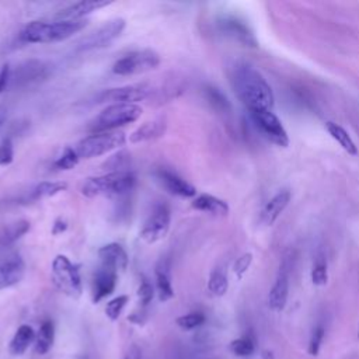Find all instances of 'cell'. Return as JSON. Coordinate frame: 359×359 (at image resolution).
<instances>
[{"instance_id":"6da1fadb","label":"cell","mask_w":359,"mask_h":359,"mask_svg":"<svg viewBox=\"0 0 359 359\" xmlns=\"http://www.w3.org/2000/svg\"><path fill=\"white\" fill-rule=\"evenodd\" d=\"M231 84L248 112L273 108L275 98L272 88L264 76L252 66L247 63L237 65L233 69Z\"/></svg>"},{"instance_id":"7a4b0ae2","label":"cell","mask_w":359,"mask_h":359,"mask_svg":"<svg viewBox=\"0 0 359 359\" xmlns=\"http://www.w3.org/2000/svg\"><path fill=\"white\" fill-rule=\"evenodd\" d=\"M87 20L77 21H41L34 20L28 22L20 32V39L25 43H50L65 41L83 28H86Z\"/></svg>"},{"instance_id":"3957f363","label":"cell","mask_w":359,"mask_h":359,"mask_svg":"<svg viewBox=\"0 0 359 359\" xmlns=\"http://www.w3.org/2000/svg\"><path fill=\"white\" fill-rule=\"evenodd\" d=\"M136 185V177L130 171L105 172L98 177H90L81 187V194L86 198L97 196H123Z\"/></svg>"},{"instance_id":"277c9868","label":"cell","mask_w":359,"mask_h":359,"mask_svg":"<svg viewBox=\"0 0 359 359\" xmlns=\"http://www.w3.org/2000/svg\"><path fill=\"white\" fill-rule=\"evenodd\" d=\"M142 112L137 104H109L91 121L90 129L93 133L112 132L137 121Z\"/></svg>"},{"instance_id":"5b68a950","label":"cell","mask_w":359,"mask_h":359,"mask_svg":"<svg viewBox=\"0 0 359 359\" xmlns=\"http://www.w3.org/2000/svg\"><path fill=\"white\" fill-rule=\"evenodd\" d=\"M52 282L66 296L80 297L83 292L80 265L72 262L65 254H57L52 261Z\"/></svg>"},{"instance_id":"8992f818","label":"cell","mask_w":359,"mask_h":359,"mask_svg":"<svg viewBox=\"0 0 359 359\" xmlns=\"http://www.w3.org/2000/svg\"><path fill=\"white\" fill-rule=\"evenodd\" d=\"M126 135L121 130L91 133L81 139L74 150L80 158H93L107 154L115 149L125 146Z\"/></svg>"},{"instance_id":"52a82bcc","label":"cell","mask_w":359,"mask_h":359,"mask_svg":"<svg viewBox=\"0 0 359 359\" xmlns=\"http://www.w3.org/2000/svg\"><path fill=\"white\" fill-rule=\"evenodd\" d=\"M160 65V55L153 49L133 50L112 65V72L118 76H132L154 70Z\"/></svg>"},{"instance_id":"ba28073f","label":"cell","mask_w":359,"mask_h":359,"mask_svg":"<svg viewBox=\"0 0 359 359\" xmlns=\"http://www.w3.org/2000/svg\"><path fill=\"white\" fill-rule=\"evenodd\" d=\"M250 118L255 128L273 144L279 147L289 146V136L282 125V121L272 112V109H258L250 111Z\"/></svg>"},{"instance_id":"9c48e42d","label":"cell","mask_w":359,"mask_h":359,"mask_svg":"<svg viewBox=\"0 0 359 359\" xmlns=\"http://www.w3.org/2000/svg\"><path fill=\"white\" fill-rule=\"evenodd\" d=\"M126 21L121 17L112 18L102 24L100 28L84 36L79 43H77V50L79 52H87V50H94V49H102L109 46L125 29Z\"/></svg>"},{"instance_id":"30bf717a","label":"cell","mask_w":359,"mask_h":359,"mask_svg":"<svg viewBox=\"0 0 359 359\" xmlns=\"http://www.w3.org/2000/svg\"><path fill=\"white\" fill-rule=\"evenodd\" d=\"M170 223H171L170 208L164 203H157L151 209L146 222L143 223V227L139 236L147 244L157 243L167 236L170 230Z\"/></svg>"},{"instance_id":"8fae6325","label":"cell","mask_w":359,"mask_h":359,"mask_svg":"<svg viewBox=\"0 0 359 359\" xmlns=\"http://www.w3.org/2000/svg\"><path fill=\"white\" fill-rule=\"evenodd\" d=\"M151 88L146 83L129 84L122 87H115L104 90L98 97L97 102H111V104H136L149 97Z\"/></svg>"},{"instance_id":"7c38bea8","label":"cell","mask_w":359,"mask_h":359,"mask_svg":"<svg viewBox=\"0 0 359 359\" xmlns=\"http://www.w3.org/2000/svg\"><path fill=\"white\" fill-rule=\"evenodd\" d=\"M154 177L171 195L181 198H194L196 195V188L171 170L158 168L154 171Z\"/></svg>"},{"instance_id":"4fadbf2b","label":"cell","mask_w":359,"mask_h":359,"mask_svg":"<svg viewBox=\"0 0 359 359\" xmlns=\"http://www.w3.org/2000/svg\"><path fill=\"white\" fill-rule=\"evenodd\" d=\"M25 273L22 258L13 252L0 258V290L17 285Z\"/></svg>"},{"instance_id":"5bb4252c","label":"cell","mask_w":359,"mask_h":359,"mask_svg":"<svg viewBox=\"0 0 359 359\" xmlns=\"http://www.w3.org/2000/svg\"><path fill=\"white\" fill-rule=\"evenodd\" d=\"M118 282V271L109 265L101 264L98 269H95L93 278V302L98 303L104 297L109 296Z\"/></svg>"},{"instance_id":"9a60e30c","label":"cell","mask_w":359,"mask_h":359,"mask_svg":"<svg viewBox=\"0 0 359 359\" xmlns=\"http://www.w3.org/2000/svg\"><path fill=\"white\" fill-rule=\"evenodd\" d=\"M112 3H114L112 0H81L57 11L55 17L56 20H62V21H77V20H83L86 15L91 14L93 11L111 6Z\"/></svg>"},{"instance_id":"2e32d148","label":"cell","mask_w":359,"mask_h":359,"mask_svg":"<svg viewBox=\"0 0 359 359\" xmlns=\"http://www.w3.org/2000/svg\"><path fill=\"white\" fill-rule=\"evenodd\" d=\"M287 294H289V273H287V269L282 266L268 294L269 309L273 311L283 310L287 302Z\"/></svg>"},{"instance_id":"e0dca14e","label":"cell","mask_w":359,"mask_h":359,"mask_svg":"<svg viewBox=\"0 0 359 359\" xmlns=\"http://www.w3.org/2000/svg\"><path fill=\"white\" fill-rule=\"evenodd\" d=\"M167 130V119L165 116H157L151 121H147L142 123L137 129H135L129 135V142L130 143H142V142H149L161 137Z\"/></svg>"},{"instance_id":"ac0fdd59","label":"cell","mask_w":359,"mask_h":359,"mask_svg":"<svg viewBox=\"0 0 359 359\" xmlns=\"http://www.w3.org/2000/svg\"><path fill=\"white\" fill-rule=\"evenodd\" d=\"M46 66L39 60H28L21 63L14 72H11L10 77V87H20L29 81L38 80L45 74Z\"/></svg>"},{"instance_id":"d6986e66","label":"cell","mask_w":359,"mask_h":359,"mask_svg":"<svg viewBox=\"0 0 359 359\" xmlns=\"http://www.w3.org/2000/svg\"><path fill=\"white\" fill-rule=\"evenodd\" d=\"M98 258L101 261V264L104 265H109L112 268H115L116 271H125L128 264H129V257L125 251V248L118 244V243H109L102 245L98 250Z\"/></svg>"},{"instance_id":"ffe728a7","label":"cell","mask_w":359,"mask_h":359,"mask_svg":"<svg viewBox=\"0 0 359 359\" xmlns=\"http://www.w3.org/2000/svg\"><path fill=\"white\" fill-rule=\"evenodd\" d=\"M290 202V192L289 191H279L273 195L264 206L261 212V222L266 226L273 224V222L282 215L286 206Z\"/></svg>"},{"instance_id":"44dd1931","label":"cell","mask_w":359,"mask_h":359,"mask_svg":"<svg viewBox=\"0 0 359 359\" xmlns=\"http://www.w3.org/2000/svg\"><path fill=\"white\" fill-rule=\"evenodd\" d=\"M192 208L201 212H206L215 216H226L230 210L226 201L209 195V194H201L192 201Z\"/></svg>"},{"instance_id":"7402d4cb","label":"cell","mask_w":359,"mask_h":359,"mask_svg":"<svg viewBox=\"0 0 359 359\" xmlns=\"http://www.w3.org/2000/svg\"><path fill=\"white\" fill-rule=\"evenodd\" d=\"M156 289L161 302H167L174 297V289L171 286L170 278V265L163 259L156 266Z\"/></svg>"},{"instance_id":"603a6c76","label":"cell","mask_w":359,"mask_h":359,"mask_svg":"<svg viewBox=\"0 0 359 359\" xmlns=\"http://www.w3.org/2000/svg\"><path fill=\"white\" fill-rule=\"evenodd\" d=\"M325 129L328 132V135L351 156H356L358 154V146L353 142V139L351 137V135L348 133V130L345 128H342L339 123H335L332 121H327L325 122Z\"/></svg>"},{"instance_id":"cb8c5ba5","label":"cell","mask_w":359,"mask_h":359,"mask_svg":"<svg viewBox=\"0 0 359 359\" xmlns=\"http://www.w3.org/2000/svg\"><path fill=\"white\" fill-rule=\"evenodd\" d=\"M34 341L35 332L32 327L28 324H22L17 328L13 339L10 341V352L13 355H22Z\"/></svg>"},{"instance_id":"d4e9b609","label":"cell","mask_w":359,"mask_h":359,"mask_svg":"<svg viewBox=\"0 0 359 359\" xmlns=\"http://www.w3.org/2000/svg\"><path fill=\"white\" fill-rule=\"evenodd\" d=\"M29 229H31V223L28 220H18V222L8 224L0 233V248H6V247L14 244L25 233H28Z\"/></svg>"},{"instance_id":"484cf974","label":"cell","mask_w":359,"mask_h":359,"mask_svg":"<svg viewBox=\"0 0 359 359\" xmlns=\"http://www.w3.org/2000/svg\"><path fill=\"white\" fill-rule=\"evenodd\" d=\"M55 339V327L52 321H43L35 335V352L45 355L53 345Z\"/></svg>"},{"instance_id":"4316f807","label":"cell","mask_w":359,"mask_h":359,"mask_svg":"<svg viewBox=\"0 0 359 359\" xmlns=\"http://www.w3.org/2000/svg\"><path fill=\"white\" fill-rule=\"evenodd\" d=\"M66 188H67V184L63 181H42L31 189L29 199L38 201V199L55 196V195L63 192Z\"/></svg>"},{"instance_id":"83f0119b","label":"cell","mask_w":359,"mask_h":359,"mask_svg":"<svg viewBox=\"0 0 359 359\" xmlns=\"http://www.w3.org/2000/svg\"><path fill=\"white\" fill-rule=\"evenodd\" d=\"M220 28L227 32L229 35L237 38L238 41H244L247 43H250L251 41V34L248 32V29L245 28V25H243L240 21L234 20V18H224L219 22Z\"/></svg>"},{"instance_id":"f1b7e54d","label":"cell","mask_w":359,"mask_h":359,"mask_svg":"<svg viewBox=\"0 0 359 359\" xmlns=\"http://www.w3.org/2000/svg\"><path fill=\"white\" fill-rule=\"evenodd\" d=\"M229 287V280H227V275L222 268H215L210 272L209 280H208V289L212 294L215 296H223L227 292Z\"/></svg>"},{"instance_id":"f546056e","label":"cell","mask_w":359,"mask_h":359,"mask_svg":"<svg viewBox=\"0 0 359 359\" xmlns=\"http://www.w3.org/2000/svg\"><path fill=\"white\" fill-rule=\"evenodd\" d=\"M130 163V154L125 150H121L112 154L104 164V170L108 172H118V171H129L128 164Z\"/></svg>"},{"instance_id":"4dcf8cb0","label":"cell","mask_w":359,"mask_h":359,"mask_svg":"<svg viewBox=\"0 0 359 359\" xmlns=\"http://www.w3.org/2000/svg\"><path fill=\"white\" fill-rule=\"evenodd\" d=\"M229 348L236 356H241V358L251 356L255 352V344L250 337H241L231 341Z\"/></svg>"},{"instance_id":"1f68e13d","label":"cell","mask_w":359,"mask_h":359,"mask_svg":"<svg viewBox=\"0 0 359 359\" xmlns=\"http://www.w3.org/2000/svg\"><path fill=\"white\" fill-rule=\"evenodd\" d=\"M328 280V268L324 255L316 258L313 268H311V282L316 286H324Z\"/></svg>"},{"instance_id":"d6a6232c","label":"cell","mask_w":359,"mask_h":359,"mask_svg":"<svg viewBox=\"0 0 359 359\" xmlns=\"http://www.w3.org/2000/svg\"><path fill=\"white\" fill-rule=\"evenodd\" d=\"M80 157L77 156L74 147H65L59 157L55 160V167L57 170H72L79 164Z\"/></svg>"},{"instance_id":"836d02e7","label":"cell","mask_w":359,"mask_h":359,"mask_svg":"<svg viewBox=\"0 0 359 359\" xmlns=\"http://www.w3.org/2000/svg\"><path fill=\"white\" fill-rule=\"evenodd\" d=\"M128 300H129V297H128L126 294H121V296H116V297L111 299V300L107 303V306H105V314H107V317H108L109 320H112V321L118 320L119 316H121V313H122V310L125 309Z\"/></svg>"},{"instance_id":"e575fe53","label":"cell","mask_w":359,"mask_h":359,"mask_svg":"<svg viewBox=\"0 0 359 359\" xmlns=\"http://www.w3.org/2000/svg\"><path fill=\"white\" fill-rule=\"evenodd\" d=\"M205 323V316L199 311H194V313H188L184 314L181 317L177 318V325L182 330H194L199 325H202Z\"/></svg>"},{"instance_id":"d590c367","label":"cell","mask_w":359,"mask_h":359,"mask_svg":"<svg viewBox=\"0 0 359 359\" xmlns=\"http://www.w3.org/2000/svg\"><path fill=\"white\" fill-rule=\"evenodd\" d=\"M137 296H139L142 306H147L154 296V287H153L151 282L144 276H142V279H140V283L137 287Z\"/></svg>"},{"instance_id":"8d00e7d4","label":"cell","mask_w":359,"mask_h":359,"mask_svg":"<svg viewBox=\"0 0 359 359\" xmlns=\"http://www.w3.org/2000/svg\"><path fill=\"white\" fill-rule=\"evenodd\" d=\"M324 334H325V331L321 325L314 328V331L311 334V338H310V342H309V348H307L310 355H313V356L318 355L320 348H321V342L324 339Z\"/></svg>"},{"instance_id":"74e56055","label":"cell","mask_w":359,"mask_h":359,"mask_svg":"<svg viewBox=\"0 0 359 359\" xmlns=\"http://www.w3.org/2000/svg\"><path fill=\"white\" fill-rule=\"evenodd\" d=\"M14 160V147L10 137L0 142V165H7Z\"/></svg>"},{"instance_id":"f35d334b","label":"cell","mask_w":359,"mask_h":359,"mask_svg":"<svg viewBox=\"0 0 359 359\" xmlns=\"http://www.w3.org/2000/svg\"><path fill=\"white\" fill-rule=\"evenodd\" d=\"M252 262V254L251 252H245L243 255H240L233 265V271L237 275V278H243V275L248 271L250 265Z\"/></svg>"},{"instance_id":"ab89813d","label":"cell","mask_w":359,"mask_h":359,"mask_svg":"<svg viewBox=\"0 0 359 359\" xmlns=\"http://www.w3.org/2000/svg\"><path fill=\"white\" fill-rule=\"evenodd\" d=\"M206 95H208L209 101H210L212 104H215L216 107H219V108H223V107H227V105H229L226 97H224L220 91H217V88L206 87Z\"/></svg>"},{"instance_id":"60d3db41","label":"cell","mask_w":359,"mask_h":359,"mask_svg":"<svg viewBox=\"0 0 359 359\" xmlns=\"http://www.w3.org/2000/svg\"><path fill=\"white\" fill-rule=\"evenodd\" d=\"M10 77H11V69H10V65L6 63L0 69V94L10 87Z\"/></svg>"},{"instance_id":"b9f144b4","label":"cell","mask_w":359,"mask_h":359,"mask_svg":"<svg viewBox=\"0 0 359 359\" xmlns=\"http://www.w3.org/2000/svg\"><path fill=\"white\" fill-rule=\"evenodd\" d=\"M67 229V222L63 219V217H57L53 223V227H52V233L53 234H60L63 233L65 230Z\"/></svg>"},{"instance_id":"7bdbcfd3","label":"cell","mask_w":359,"mask_h":359,"mask_svg":"<svg viewBox=\"0 0 359 359\" xmlns=\"http://www.w3.org/2000/svg\"><path fill=\"white\" fill-rule=\"evenodd\" d=\"M125 359H142V351L137 345H130V348L126 351Z\"/></svg>"},{"instance_id":"ee69618b","label":"cell","mask_w":359,"mask_h":359,"mask_svg":"<svg viewBox=\"0 0 359 359\" xmlns=\"http://www.w3.org/2000/svg\"><path fill=\"white\" fill-rule=\"evenodd\" d=\"M262 358H264V359H273L272 352H268V351H265V352L262 353Z\"/></svg>"},{"instance_id":"f6af8a7d","label":"cell","mask_w":359,"mask_h":359,"mask_svg":"<svg viewBox=\"0 0 359 359\" xmlns=\"http://www.w3.org/2000/svg\"><path fill=\"white\" fill-rule=\"evenodd\" d=\"M6 119V115H4V111H0V128L3 126V122Z\"/></svg>"},{"instance_id":"bcb514c9","label":"cell","mask_w":359,"mask_h":359,"mask_svg":"<svg viewBox=\"0 0 359 359\" xmlns=\"http://www.w3.org/2000/svg\"><path fill=\"white\" fill-rule=\"evenodd\" d=\"M358 337H359V330H358Z\"/></svg>"}]
</instances>
